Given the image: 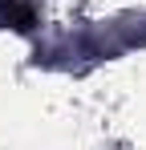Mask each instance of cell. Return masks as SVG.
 <instances>
[{"label":"cell","instance_id":"6da1fadb","mask_svg":"<svg viewBox=\"0 0 146 150\" xmlns=\"http://www.w3.org/2000/svg\"><path fill=\"white\" fill-rule=\"evenodd\" d=\"M0 25H4V28H16V33H33L37 12H33L28 0H0Z\"/></svg>","mask_w":146,"mask_h":150}]
</instances>
